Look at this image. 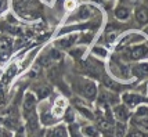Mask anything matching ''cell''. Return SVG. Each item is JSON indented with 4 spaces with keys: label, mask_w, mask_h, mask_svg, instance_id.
Listing matches in <instances>:
<instances>
[{
    "label": "cell",
    "mask_w": 148,
    "mask_h": 137,
    "mask_svg": "<svg viewBox=\"0 0 148 137\" xmlns=\"http://www.w3.org/2000/svg\"><path fill=\"white\" fill-rule=\"evenodd\" d=\"M114 116L118 122H126L130 116V112H129V108L126 105H122V104H118L114 107Z\"/></svg>",
    "instance_id": "9"
},
{
    "label": "cell",
    "mask_w": 148,
    "mask_h": 137,
    "mask_svg": "<svg viewBox=\"0 0 148 137\" xmlns=\"http://www.w3.org/2000/svg\"><path fill=\"white\" fill-rule=\"evenodd\" d=\"M89 17H90V10H89V7L82 6L79 8V11H77V18H79V20H87Z\"/></svg>",
    "instance_id": "18"
},
{
    "label": "cell",
    "mask_w": 148,
    "mask_h": 137,
    "mask_svg": "<svg viewBox=\"0 0 148 137\" xmlns=\"http://www.w3.org/2000/svg\"><path fill=\"white\" fill-rule=\"evenodd\" d=\"M13 46H14V40L10 36H0V61H6L8 60V57L11 55L13 51Z\"/></svg>",
    "instance_id": "3"
},
{
    "label": "cell",
    "mask_w": 148,
    "mask_h": 137,
    "mask_svg": "<svg viewBox=\"0 0 148 137\" xmlns=\"http://www.w3.org/2000/svg\"><path fill=\"white\" fill-rule=\"evenodd\" d=\"M114 14H115V17L118 18V20L125 21V20H127V18L130 17V10L126 6L119 4V6H116V8L114 10Z\"/></svg>",
    "instance_id": "15"
},
{
    "label": "cell",
    "mask_w": 148,
    "mask_h": 137,
    "mask_svg": "<svg viewBox=\"0 0 148 137\" xmlns=\"http://www.w3.org/2000/svg\"><path fill=\"white\" fill-rule=\"evenodd\" d=\"M80 93H82V96L84 98H87V100H94L97 97V85L96 82H93L90 79H86V80H82V83H80Z\"/></svg>",
    "instance_id": "4"
},
{
    "label": "cell",
    "mask_w": 148,
    "mask_h": 137,
    "mask_svg": "<svg viewBox=\"0 0 148 137\" xmlns=\"http://www.w3.org/2000/svg\"><path fill=\"white\" fill-rule=\"evenodd\" d=\"M80 130H82L84 137H101L100 129H98L97 126H94V125H86Z\"/></svg>",
    "instance_id": "14"
},
{
    "label": "cell",
    "mask_w": 148,
    "mask_h": 137,
    "mask_svg": "<svg viewBox=\"0 0 148 137\" xmlns=\"http://www.w3.org/2000/svg\"><path fill=\"white\" fill-rule=\"evenodd\" d=\"M130 73L137 79H143L148 76V64H137L130 68Z\"/></svg>",
    "instance_id": "11"
},
{
    "label": "cell",
    "mask_w": 148,
    "mask_h": 137,
    "mask_svg": "<svg viewBox=\"0 0 148 137\" xmlns=\"http://www.w3.org/2000/svg\"><path fill=\"white\" fill-rule=\"evenodd\" d=\"M14 7L24 17H33L36 18L40 14V4L36 0H14Z\"/></svg>",
    "instance_id": "1"
},
{
    "label": "cell",
    "mask_w": 148,
    "mask_h": 137,
    "mask_svg": "<svg viewBox=\"0 0 148 137\" xmlns=\"http://www.w3.org/2000/svg\"><path fill=\"white\" fill-rule=\"evenodd\" d=\"M126 134V125L125 122H116L114 126V136L115 137H123Z\"/></svg>",
    "instance_id": "17"
},
{
    "label": "cell",
    "mask_w": 148,
    "mask_h": 137,
    "mask_svg": "<svg viewBox=\"0 0 148 137\" xmlns=\"http://www.w3.org/2000/svg\"><path fill=\"white\" fill-rule=\"evenodd\" d=\"M133 123L138 129L148 132V108H140L137 111L134 119H133Z\"/></svg>",
    "instance_id": "7"
},
{
    "label": "cell",
    "mask_w": 148,
    "mask_h": 137,
    "mask_svg": "<svg viewBox=\"0 0 148 137\" xmlns=\"http://www.w3.org/2000/svg\"><path fill=\"white\" fill-rule=\"evenodd\" d=\"M46 137H68V129L64 125H57L47 132Z\"/></svg>",
    "instance_id": "13"
},
{
    "label": "cell",
    "mask_w": 148,
    "mask_h": 137,
    "mask_svg": "<svg viewBox=\"0 0 148 137\" xmlns=\"http://www.w3.org/2000/svg\"><path fill=\"white\" fill-rule=\"evenodd\" d=\"M145 33H147V35H148V26H147V28H145Z\"/></svg>",
    "instance_id": "26"
},
{
    "label": "cell",
    "mask_w": 148,
    "mask_h": 137,
    "mask_svg": "<svg viewBox=\"0 0 148 137\" xmlns=\"http://www.w3.org/2000/svg\"><path fill=\"white\" fill-rule=\"evenodd\" d=\"M3 121H4V119H3V118L0 116V123H1V122H3Z\"/></svg>",
    "instance_id": "25"
},
{
    "label": "cell",
    "mask_w": 148,
    "mask_h": 137,
    "mask_svg": "<svg viewBox=\"0 0 148 137\" xmlns=\"http://www.w3.org/2000/svg\"><path fill=\"white\" fill-rule=\"evenodd\" d=\"M126 137H144V134L140 130H132L126 134Z\"/></svg>",
    "instance_id": "22"
},
{
    "label": "cell",
    "mask_w": 148,
    "mask_h": 137,
    "mask_svg": "<svg viewBox=\"0 0 148 137\" xmlns=\"http://www.w3.org/2000/svg\"><path fill=\"white\" fill-rule=\"evenodd\" d=\"M148 55V46L147 45H137V46H130L123 51V58L126 60H143Z\"/></svg>",
    "instance_id": "2"
},
{
    "label": "cell",
    "mask_w": 148,
    "mask_h": 137,
    "mask_svg": "<svg viewBox=\"0 0 148 137\" xmlns=\"http://www.w3.org/2000/svg\"><path fill=\"white\" fill-rule=\"evenodd\" d=\"M68 134H69V137H84L82 130H80V127H79V125L75 123V122L69 123V126H68Z\"/></svg>",
    "instance_id": "16"
},
{
    "label": "cell",
    "mask_w": 148,
    "mask_h": 137,
    "mask_svg": "<svg viewBox=\"0 0 148 137\" xmlns=\"http://www.w3.org/2000/svg\"><path fill=\"white\" fill-rule=\"evenodd\" d=\"M39 121H40V123L43 126H53V125H56L58 122V119L53 115L51 108H49V107H43L40 110V112H39Z\"/></svg>",
    "instance_id": "6"
},
{
    "label": "cell",
    "mask_w": 148,
    "mask_h": 137,
    "mask_svg": "<svg viewBox=\"0 0 148 137\" xmlns=\"http://www.w3.org/2000/svg\"><path fill=\"white\" fill-rule=\"evenodd\" d=\"M36 101H38V98L32 91H26L25 96H24V101H22V115H24V118H26L32 112H35Z\"/></svg>",
    "instance_id": "5"
},
{
    "label": "cell",
    "mask_w": 148,
    "mask_h": 137,
    "mask_svg": "<svg viewBox=\"0 0 148 137\" xmlns=\"http://www.w3.org/2000/svg\"><path fill=\"white\" fill-rule=\"evenodd\" d=\"M64 115H65V119H66L68 123H73V121H75V114H73V110H72V108H66Z\"/></svg>",
    "instance_id": "19"
},
{
    "label": "cell",
    "mask_w": 148,
    "mask_h": 137,
    "mask_svg": "<svg viewBox=\"0 0 148 137\" xmlns=\"http://www.w3.org/2000/svg\"><path fill=\"white\" fill-rule=\"evenodd\" d=\"M122 100L125 105L127 107V108H134L137 107L138 104H141V103H147L148 100L147 98H144L143 96H138V94H133V93H125L122 96Z\"/></svg>",
    "instance_id": "8"
},
{
    "label": "cell",
    "mask_w": 148,
    "mask_h": 137,
    "mask_svg": "<svg viewBox=\"0 0 148 137\" xmlns=\"http://www.w3.org/2000/svg\"><path fill=\"white\" fill-rule=\"evenodd\" d=\"M28 137H45V134H43V132L40 130H36V132H32V133H29V136Z\"/></svg>",
    "instance_id": "23"
},
{
    "label": "cell",
    "mask_w": 148,
    "mask_h": 137,
    "mask_svg": "<svg viewBox=\"0 0 148 137\" xmlns=\"http://www.w3.org/2000/svg\"><path fill=\"white\" fill-rule=\"evenodd\" d=\"M77 40V33H73V35H69L64 39H60L56 42V47L57 49H62V50H66V49H71L73 43H76Z\"/></svg>",
    "instance_id": "10"
},
{
    "label": "cell",
    "mask_w": 148,
    "mask_h": 137,
    "mask_svg": "<svg viewBox=\"0 0 148 137\" xmlns=\"http://www.w3.org/2000/svg\"><path fill=\"white\" fill-rule=\"evenodd\" d=\"M93 54H96V55H98V57L104 58V57L107 55V50L103 49V47H100V46H96V47L93 49Z\"/></svg>",
    "instance_id": "20"
},
{
    "label": "cell",
    "mask_w": 148,
    "mask_h": 137,
    "mask_svg": "<svg viewBox=\"0 0 148 137\" xmlns=\"http://www.w3.org/2000/svg\"><path fill=\"white\" fill-rule=\"evenodd\" d=\"M134 17H136V21L140 25H147L148 24V8L144 6H138L134 11Z\"/></svg>",
    "instance_id": "12"
},
{
    "label": "cell",
    "mask_w": 148,
    "mask_h": 137,
    "mask_svg": "<svg viewBox=\"0 0 148 137\" xmlns=\"http://www.w3.org/2000/svg\"><path fill=\"white\" fill-rule=\"evenodd\" d=\"M4 103H6V93H4L3 86H0V107H3Z\"/></svg>",
    "instance_id": "21"
},
{
    "label": "cell",
    "mask_w": 148,
    "mask_h": 137,
    "mask_svg": "<svg viewBox=\"0 0 148 137\" xmlns=\"http://www.w3.org/2000/svg\"><path fill=\"white\" fill-rule=\"evenodd\" d=\"M14 137H25V129L24 127H19L18 130H17V133L14 134Z\"/></svg>",
    "instance_id": "24"
}]
</instances>
